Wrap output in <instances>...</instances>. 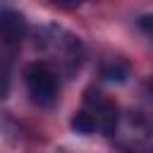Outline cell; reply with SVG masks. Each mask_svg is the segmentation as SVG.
<instances>
[{
	"instance_id": "2",
	"label": "cell",
	"mask_w": 153,
	"mask_h": 153,
	"mask_svg": "<svg viewBox=\"0 0 153 153\" xmlns=\"http://www.w3.org/2000/svg\"><path fill=\"white\" fill-rule=\"evenodd\" d=\"M24 81H26V91H29V96L36 105L45 108V105L55 103L57 91H60V81H57V74L50 65L31 62L24 72Z\"/></svg>"
},
{
	"instance_id": "6",
	"label": "cell",
	"mask_w": 153,
	"mask_h": 153,
	"mask_svg": "<svg viewBox=\"0 0 153 153\" xmlns=\"http://www.w3.org/2000/svg\"><path fill=\"white\" fill-rule=\"evenodd\" d=\"M139 29L153 41V14H143V17H139Z\"/></svg>"
},
{
	"instance_id": "1",
	"label": "cell",
	"mask_w": 153,
	"mask_h": 153,
	"mask_svg": "<svg viewBox=\"0 0 153 153\" xmlns=\"http://www.w3.org/2000/svg\"><path fill=\"white\" fill-rule=\"evenodd\" d=\"M122 153H153V122L141 112L117 117L115 131L110 134Z\"/></svg>"
},
{
	"instance_id": "7",
	"label": "cell",
	"mask_w": 153,
	"mask_h": 153,
	"mask_svg": "<svg viewBox=\"0 0 153 153\" xmlns=\"http://www.w3.org/2000/svg\"><path fill=\"white\" fill-rule=\"evenodd\" d=\"M50 2H55V5H60V7H79V5H84L86 0H50Z\"/></svg>"
},
{
	"instance_id": "3",
	"label": "cell",
	"mask_w": 153,
	"mask_h": 153,
	"mask_svg": "<svg viewBox=\"0 0 153 153\" xmlns=\"http://www.w3.org/2000/svg\"><path fill=\"white\" fill-rule=\"evenodd\" d=\"M26 31H29V24H26L22 12H17V10H0V41L2 43L17 45V43H22Z\"/></svg>"
},
{
	"instance_id": "5",
	"label": "cell",
	"mask_w": 153,
	"mask_h": 153,
	"mask_svg": "<svg viewBox=\"0 0 153 153\" xmlns=\"http://www.w3.org/2000/svg\"><path fill=\"white\" fill-rule=\"evenodd\" d=\"M69 124H72V129H74L76 134H84V136H86V134H93V131L98 129L96 117H93L86 108H84V110H79V112L72 117V122H69Z\"/></svg>"
},
{
	"instance_id": "4",
	"label": "cell",
	"mask_w": 153,
	"mask_h": 153,
	"mask_svg": "<svg viewBox=\"0 0 153 153\" xmlns=\"http://www.w3.org/2000/svg\"><path fill=\"white\" fill-rule=\"evenodd\" d=\"M129 72H131V69H129V62H124L122 57H110V60H105L103 67H100V76H103L105 81H117V84L127 81Z\"/></svg>"
}]
</instances>
